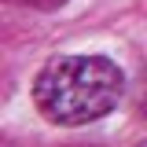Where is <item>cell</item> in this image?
<instances>
[{
  "label": "cell",
  "instance_id": "1",
  "mask_svg": "<svg viewBox=\"0 0 147 147\" xmlns=\"http://www.w3.org/2000/svg\"><path fill=\"white\" fill-rule=\"evenodd\" d=\"M121 70L107 55H59L33 81L37 110L55 125H88L118 107Z\"/></svg>",
  "mask_w": 147,
  "mask_h": 147
},
{
  "label": "cell",
  "instance_id": "3",
  "mask_svg": "<svg viewBox=\"0 0 147 147\" xmlns=\"http://www.w3.org/2000/svg\"><path fill=\"white\" fill-rule=\"evenodd\" d=\"M144 107H147V85H144Z\"/></svg>",
  "mask_w": 147,
  "mask_h": 147
},
{
  "label": "cell",
  "instance_id": "4",
  "mask_svg": "<svg viewBox=\"0 0 147 147\" xmlns=\"http://www.w3.org/2000/svg\"><path fill=\"white\" fill-rule=\"evenodd\" d=\"M140 147H147V144H140Z\"/></svg>",
  "mask_w": 147,
  "mask_h": 147
},
{
  "label": "cell",
  "instance_id": "2",
  "mask_svg": "<svg viewBox=\"0 0 147 147\" xmlns=\"http://www.w3.org/2000/svg\"><path fill=\"white\" fill-rule=\"evenodd\" d=\"M18 4H26V7H37V11H55V7L70 4V0H18Z\"/></svg>",
  "mask_w": 147,
  "mask_h": 147
}]
</instances>
